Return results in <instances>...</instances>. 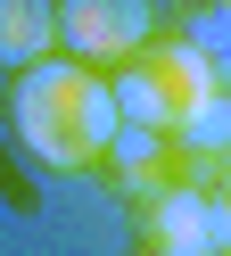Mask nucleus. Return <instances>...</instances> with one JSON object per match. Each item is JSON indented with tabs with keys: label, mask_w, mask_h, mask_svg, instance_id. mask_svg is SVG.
Listing matches in <instances>:
<instances>
[{
	"label": "nucleus",
	"mask_w": 231,
	"mask_h": 256,
	"mask_svg": "<svg viewBox=\"0 0 231 256\" xmlns=\"http://www.w3.org/2000/svg\"><path fill=\"white\" fill-rule=\"evenodd\" d=\"M8 124L50 174H91L108 166V140L124 132V108H116V83L82 58H42L8 83Z\"/></svg>",
	"instance_id": "obj_1"
},
{
	"label": "nucleus",
	"mask_w": 231,
	"mask_h": 256,
	"mask_svg": "<svg viewBox=\"0 0 231 256\" xmlns=\"http://www.w3.org/2000/svg\"><path fill=\"white\" fill-rule=\"evenodd\" d=\"M108 83H116V108H124V124H140V132H165V140H174L182 124H190L198 108L214 100V91H231V83H223V74H214V66H206V58H198L182 34L148 42V50H140V58H124Z\"/></svg>",
	"instance_id": "obj_2"
},
{
	"label": "nucleus",
	"mask_w": 231,
	"mask_h": 256,
	"mask_svg": "<svg viewBox=\"0 0 231 256\" xmlns=\"http://www.w3.org/2000/svg\"><path fill=\"white\" fill-rule=\"evenodd\" d=\"M140 240L148 256H231V190L174 174V190L140 206Z\"/></svg>",
	"instance_id": "obj_3"
},
{
	"label": "nucleus",
	"mask_w": 231,
	"mask_h": 256,
	"mask_svg": "<svg viewBox=\"0 0 231 256\" xmlns=\"http://www.w3.org/2000/svg\"><path fill=\"white\" fill-rule=\"evenodd\" d=\"M148 42H157V8L148 0H58V50L99 66V74L140 58Z\"/></svg>",
	"instance_id": "obj_4"
},
{
	"label": "nucleus",
	"mask_w": 231,
	"mask_h": 256,
	"mask_svg": "<svg viewBox=\"0 0 231 256\" xmlns=\"http://www.w3.org/2000/svg\"><path fill=\"white\" fill-rule=\"evenodd\" d=\"M174 174H182V166H174V140H165V132H140V124H124V132L108 140V182L124 190L132 206H148L157 190H174Z\"/></svg>",
	"instance_id": "obj_5"
},
{
	"label": "nucleus",
	"mask_w": 231,
	"mask_h": 256,
	"mask_svg": "<svg viewBox=\"0 0 231 256\" xmlns=\"http://www.w3.org/2000/svg\"><path fill=\"white\" fill-rule=\"evenodd\" d=\"M58 58V0H0V66L25 74Z\"/></svg>",
	"instance_id": "obj_6"
},
{
	"label": "nucleus",
	"mask_w": 231,
	"mask_h": 256,
	"mask_svg": "<svg viewBox=\"0 0 231 256\" xmlns=\"http://www.w3.org/2000/svg\"><path fill=\"white\" fill-rule=\"evenodd\" d=\"M182 42H190V50L231 83V8H223V0H198L190 17H182Z\"/></svg>",
	"instance_id": "obj_7"
},
{
	"label": "nucleus",
	"mask_w": 231,
	"mask_h": 256,
	"mask_svg": "<svg viewBox=\"0 0 231 256\" xmlns=\"http://www.w3.org/2000/svg\"><path fill=\"white\" fill-rule=\"evenodd\" d=\"M223 8H231V0H223Z\"/></svg>",
	"instance_id": "obj_8"
},
{
	"label": "nucleus",
	"mask_w": 231,
	"mask_h": 256,
	"mask_svg": "<svg viewBox=\"0 0 231 256\" xmlns=\"http://www.w3.org/2000/svg\"><path fill=\"white\" fill-rule=\"evenodd\" d=\"M140 256H148V248H140Z\"/></svg>",
	"instance_id": "obj_9"
}]
</instances>
